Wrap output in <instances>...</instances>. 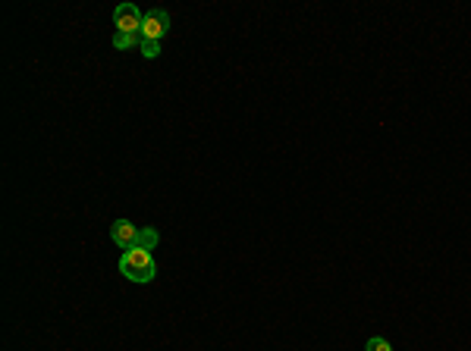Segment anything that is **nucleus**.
<instances>
[{
	"label": "nucleus",
	"instance_id": "1",
	"mask_svg": "<svg viewBox=\"0 0 471 351\" xmlns=\"http://www.w3.org/2000/svg\"><path fill=\"white\" fill-rule=\"evenodd\" d=\"M120 276H126L129 282H139V285L154 282L157 263L151 258L148 248H126V251L120 254Z\"/></svg>",
	"mask_w": 471,
	"mask_h": 351
},
{
	"label": "nucleus",
	"instance_id": "2",
	"mask_svg": "<svg viewBox=\"0 0 471 351\" xmlns=\"http://www.w3.org/2000/svg\"><path fill=\"white\" fill-rule=\"evenodd\" d=\"M142 22H144V16L135 4H120L117 10H113V25H117L120 35H139Z\"/></svg>",
	"mask_w": 471,
	"mask_h": 351
},
{
	"label": "nucleus",
	"instance_id": "3",
	"mask_svg": "<svg viewBox=\"0 0 471 351\" xmlns=\"http://www.w3.org/2000/svg\"><path fill=\"white\" fill-rule=\"evenodd\" d=\"M166 28H170V16H166L164 10H148L144 13V22H142V41H157L166 35Z\"/></svg>",
	"mask_w": 471,
	"mask_h": 351
},
{
	"label": "nucleus",
	"instance_id": "4",
	"mask_svg": "<svg viewBox=\"0 0 471 351\" xmlns=\"http://www.w3.org/2000/svg\"><path fill=\"white\" fill-rule=\"evenodd\" d=\"M139 232L142 229L135 223H129V219H113V223H110V238H113V245H117V248H123V251L139 241Z\"/></svg>",
	"mask_w": 471,
	"mask_h": 351
},
{
	"label": "nucleus",
	"instance_id": "5",
	"mask_svg": "<svg viewBox=\"0 0 471 351\" xmlns=\"http://www.w3.org/2000/svg\"><path fill=\"white\" fill-rule=\"evenodd\" d=\"M142 44V35H113V47L117 50H132V47H139Z\"/></svg>",
	"mask_w": 471,
	"mask_h": 351
},
{
	"label": "nucleus",
	"instance_id": "6",
	"mask_svg": "<svg viewBox=\"0 0 471 351\" xmlns=\"http://www.w3.org/2000/svg\"><path fill=\"white\" fill-rule=\"evenodd\" d=\"M139 54L148 57V60H157V57H161V44H157V41H142L139 44Z\"/></svg>",
	"mask_w": 471,
	"mask_h": 351
},
{
	"label": "nucleus",
	"instance_id": "7",
	"mask_svg": "<svg viewBox=\"0 0 471 351\" xmlns=\"http://www.w3.org/2000/svg\"><path fill=\"white\" fill-rule=\"evenodd\" d=\"M365 351H393V345H390L383 335H371V339H368V345H365Z\"/></svg>",
	"mask_w": 471,
	"mask_h": 351
}]
</instances>
